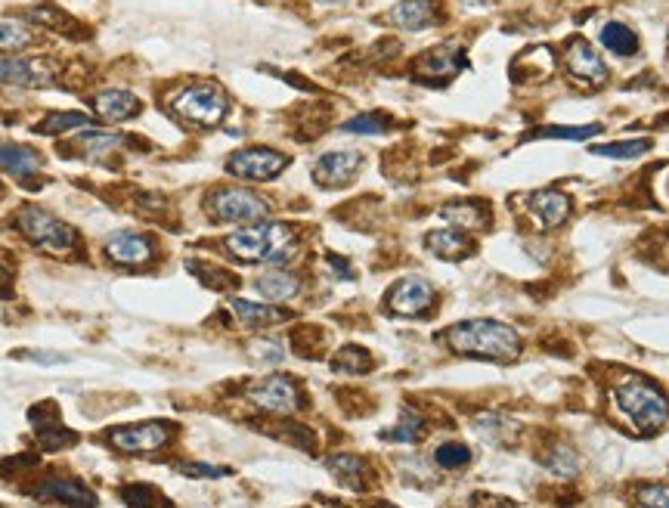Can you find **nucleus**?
<instances>
[{
    "mask_svg": "<svg viewBox=\"0 0 669 508\" xmlns=\"http://www.w3.org/2000/svg\"><path fill=\"white\" fill-rule=\"evenodd\" d=\"M446 344L456 354L481 357V360H499L512 363L521 357V338L512 326L496 323V320H465L456 323L453 329L443 332Z\"/></svg>",
    "mask_w": 669,
    "mask_h": 508,
    "instance_id": "f257e3e1",
    "label": "nucleus"
},
{
    "mask_svg": "<svg viewBox=\"0 0 669 508\" xmlns=\"http://www.w3.org/2000/svg\"><path fill=\"white\" fill-rule=\"evenodd\" d=\"M295 248V227L282 220H254L251 227L227 236V251L248 264L285 261Z\"/></svg>",
    "mask_w": 669,
    "mask_h": 508,
    "instance_id": "f03ea898",
    "label": "nucleus"
},
{
    "mask_svg": "<svg viewBox=\"0 0 669 508\" xmlns=\"http://www.w3.org/2000/svg\"><path fill=\"white\" fill-rule=\"evenodd\" d=\"M614 397H617V406L626 412V416L632 419V425L639 428L642 434L660 431L669 419L666 394L657 385H651V381L639 378V375L626 378L623 385L614 391Z\"/></svg>",
    "mask_w": 669,
    "mask_h": 508,
    "instance_id": "7ed1b4c3",
    "label": "nucleus"
},
{
    "mask_svg": "<svg viewBox=\"0 0 669 508\" xmlns=\"http://www.w3.org/2000/svg\"><path fill=\"white\" fill-rule=\"evenodd\" d=\"M16 227L25 239H31L38 248L50 251V254H59V258H66V254H75L81 239L78 233L62 224L59 217H53L50 211L38 208V205H25L16 211Z\"/></svg>",
    "mask_w": 669,
    "mask_h": 508,
    "instance_id": "20e7f679",
    "label": "nucleus"
},
{
    "mask_svg": "<svg viewBox=\"0 0 669 508\" xmlns=\"http://www.w3.org/2000/svg\"><path fill=\"white\" fill-rule=\"evenodd\" d=\"M168 106L186 124L214 127V124L223 121V115H227L230 100H227V93H223L217 84H193V87L180 90Z\"/></svg>",
    "mask_w": 669,
    "mask_h": 508,
    "instance_id": "39448f33",
    "label": "nucleus"
},
{
    "mask_svg": "<svg viewBox=\"0 0 669 508\" xmlns=\"http://www.w3.org/2000/svg\"><path fill=\"white\" fill-rule=\"evenodd\" d=\"M208 211L214 220H227V224H254L270 214V205L248 189H217L208 196Z\"/></svg>",
    "mask_w": 669,
    "mask_h": 508,
    "instance_id": "423d86ee",
    "label": "nucleus"
},
{
    "mask_svg": "<svg viewBox=\"0 0 669 508\" xmlns=\"http://www.w3.org/2000/svg\"><path fill=\"white\" fill-rule=\"evenodd\" d=\"M248 400L264 412H279V416H285V412H298L304 403L298 381L289 375H267L264 381L248 388Z\"/></svg>",
    "mask_w": 669,
    "mask_h": 508,
    "instance_id": "0eeeda50",
    "label": "nucleus"
},
{
    "mask_svg": "<svg viewBox=\"0 0 669 508\" xmlns=\"http://www.w3.org/2000/svg\"><path fill=\"white\" fill-rule=\"evenodd\" d=\"M289 165V155H282L276 149H264V146H254V149H236L230 158H227V171L242 177V180H273L276 174L285 171Z\"/></svg>",
    "mask_w": 669,
    "mask_h": 508,
    "instance_id": "6e6552de",
    "label": "nucleus"
},
{
    "mask_svg": "<svg viewBox=\"0 0 669 508\" xmlns=\"http://www.w3.org/2000/svg\"><path fill=\"white\" fill-rule=\"evenodd\" d=\"M56 66L50 59H25V56H0V84L13 87H53Z\"/></svg>",
    "mask_w": 669,
    "mask_h": 508,
    "instance_id": "1a4fd4ad",
    "label": "nucleus"
},
{
    "mask_svg": "<svg viewBox=\"0 0 669 508\" xmlns=\"http://www.w3.org/2000/svg\"><path fill=\"white\" fill-rule=\"evenodd\" d=\"M171 434H174V425L168 422H143V425H124V428L109 431V440L121 453H152V450H162L171 440Z\"/></svg>",
    "mask_w": 669,
    "mask_h": 508,
    "instance_id": "9d476101",
    "label": "nucleus"
},
{
    "mask_svg": "<svg viewBox=\"0 0 669 508\" xmlns=\"http://www.w3.org/2000/svg\"><path fill=\"white\" fill-rule=\"evenodd\" d=\"M431 304H434V285L422 276L400 279L388 295V307L397 316H422L425 310H431Z\"/></svg>",
    "mask_w": 669,
    "mask_h": 508,
    "instance_id": "9b49d317",
    "label": "nucleus"
},
{
    "mask_svg": "<svg viewBox=\"0 0 669 508\" xmlns=\"http://www.w3.org/2000/svg\"><path fill=\"white\" fill-rule=\"evenodd\" d=\"M152 254H155L152 239L143 233H134V230H121V233L109 236V242H106V258L127 270L146 267L152 261Z\"/></svg>",
    "mask_w": 669,
    "mask_h": 508,
    "instance_id": "f8f14e48",
    "label": "nucleus"
},
{
    "mask_svg": "<svg viewBox=\"0 0 669 508\" xmlns=\"http://www.w3.org/2000/svg\"><path fill=\"white\" fill-rule=\"evenodd\" d=\"M28 419H31V425H35L38 440H41V447H44V450H62V447H72V443H78V434L69 431L66 425L59 422L53 403L31 406Z\"/></svg>",
    "mask_w": 669,
    "mask_h": 508,
    "instance_id": "ddd939ff",
    "label": "nucleus"
},
{
    "mask_svg": "<svg viewBox=\"0 0 669 508\" xmlns=\"http://www.w3.org/2000/svg\"><path fill=\"white\" fill-rule=\"evenodd\" d=\"M360 162V152H326L323 158H316L313 180L320 186H344L354 180Z\"/></svg>",
    "mask_w": 669,
    "mask_h": 508,
    "instance_id": "4468645a",
    "label": "nucleus"
},
{
    "mask_svg": "<svg viewBox=\"0 0 669 508\" xmlns=\"http://www.w3.org/2000/svg\"><path fill=\"white\" fill-rule=\"evenodd\" d=\"M412 69H416L419 78L437 84L443 78H450L453 72L465 69V56H462L459 47H434V50L422 53L416 62H412Z\"/></svg>",
    "mask_w": 669,
    "mask_h": 508,
    "instance_id": "2eb2a0df",
    "label": "nucleus"
},
{
    "mask_svg": "<svg viewBox=\"0 0 669 508\" xmlns=\"http://www.w3.org/2000/svg\"><path fill=\"white\" fill-rule=\"evenodd\" d=\"M567 69L577 75V78L592 81V84H604V81H608V66H604V59L583 38H573L567 44Z\"/></svg>",
    "mask_w": 669,
    "mask_h": 508,
    "instance_id": "dca6fc26",
    "label": "nucleus"
},
{
    "mask_svg": "<svg viewBox=\"0 0 669 508\" xmlns=\"http://www.w3.org/2000/svg\"><path fill=\"white\" fill-rule=\"evenodd\" d=\"M388 22L403 31H425L437 22V0H400L388 10Z\"/></svg>",
    "mask_w": 669,
    "mask_h": 508,
    "instance_id": "f3484780",
    "label": "nucleus"
},
{
    "mask_svg": "<svg viewBox=\"0 0 669 508\" xmlns=\"http://www.w3.org/2000/svg\"><path fill=\"white\" fill-rule=\"evenodd\" d=\"M90 103H93V112L106 121H127L143 112V100L131 90H103Z\"/></svg>",
    "mask_w": 669,
    "mask_h": 508,
    "instance_id": "a211bd4d",
    "label": "nucleus"
},
{
    "mask_svg": "<svg viewBox=\"0 0 669 508\" xmlns=\"http://www.w3.org/2000/svg\"><path fill=\"white\" fill-rule=\"evenodd\" d=\"M0 168L13 174L16 180L28 183V177H35L44 168V158L38 149L19 146V143H0Z\"/></svg>",
    "mask_w": 669,
    "mask_h": 508,
    "instance_id": "6ab92c4d",
    "label": "nucleus"
},
{
    "mask_svg": "<svg viewBox=\"0 0 669 508\" xmlns=\"http://www.w3.org/2000/svg\"><path fill=\"white\" fill-rule=\"evenodd\" d=\"M527 208L539 224L555 230V227L564 224L567 214H570V196L558 193V189H539V193L527 202Z\"/></svg>",
    "mask_w": 669,
    "mask_h": 508,
    "instance_id": "aec40b11",
    "label": "nucleus"
},
{
    "mask_svg": "<svg viewBox=\"0 0 669 508\" xmlns=\"http://www.w3.org/2000/svg\"><path fill=\"white\" fill-rule=\"evenodd\" d=\"M38 499L44 502H66V505H97V496H93L84 484L78 481H66V478H47L38 490Z\"/></svg>",
    "mask_w": 669,
    "mask_h": 508,
    "instance_id": "412c9836",
    "label": "nucleus"
},
{
    "mask_svg": "<svg viewBox=\"0 0 669 508\" xmlns=\"http://www.w3.org/2000/svg\"><path fill=\"white\" fill-rule=\"evenodd\" d=\"M425 245L443 261H465L468 254H474V242L459 230H434L425 236Z\"/></svg>",
    "mask_w": 669,
    "mask_h": 508,
    "instance_id": "4be33fe9",
    "label": "nucleus"
},
{
    "mask_svg": "<svg viewBox=\"0 0 669 508\" xmlns=\"http://www.w3.org/2000/svg\"><path fill=\"white\" fill-rule=\"evenodd\" d=\"M326 465H329V471L335 474V481H338L341 487L354 490V493H363V490H366V484H369V465H366L360 456H347V453H341V456H332Z\"/></svg>",
    "mask_w": 669,
    "mask_h": 508,
    "instance_id": "5701e85b",
    "label": "nucleus"
},
{
    "mask_svg": "<svg viewBox=\"0 0 669 508\" xmlns=\"http://www.w3.org/2000/svg\"><path fill=\"white\" fill-rule=\"evenodd\" d=\"M233 313L239 316L242 326H251V329H264V326H276L289 320V310L273 307V304H251L242 298L233 301Z\"/></svg>",
    "mask_w": 669,
    "mask_h": 508,
    "instance_id": "b1692460",
    "label": "nucleus"
},
{
    "mask_svg": "<svg viewBox=\"0 0 669 508\" xmlns=\"http://www.w3.org/2000/svg\"><path fill=\"white\" fill-rule=\"evenodd\" d=\"M258 292L267 298V301H289V298H295L298 292H301V279L298 276H292V273H285V270H270V273H264V276H258Z\"/></svg>",
    "mask_w": 669,
    "mask_h": 508,
    "instance_id": "393cba45",
    "label": "nucleus"
},
{
    "mask_svg": "<svg viewBox=\"0 0 669 508\" xmlns=\"http://www.w3.org/2000/svg\"><path fill=\"white\" fill-rule=\"evenodd\" d=\"M440 214L450 220V224L465 227V230H481L490 224V208L481 202H453V205L440 208Z\"/></svg>",
    "mask_w": 669,
    "mask_h": 508,
    "instance_id": "a878e982",
    "label": "nucleus"
},
{
    "mask_svg": "<svg viewBox=\"0 0 669 508\" xmlns=\"http://www.w3.org/2000/svg\"><path fill=\"white\" fill-rule=\"evenodd\" d=\"M601 47L617 56H635L639 53V35L623 22H608L601 28Z\"/></svg>",
    "mask_w": 669,
    "mask_h": 508,
    "instance_id": "bb28decb",
    "label": "nucleus"
},
{
    "mask_svg": "<svg viewBox=\"0 0 669 508\" xmlns=\"http://www.w3.org/2000/svg\"><path fill=\"white\" fill-rule=\"evenodd\" d=\"M35 44V28L22 19H0V53H19Z\"/></svg>",
    "mask_w": 669,
    "mask_h": 508,
    "instance_id": "cd10ccee",
    "label": "nucleus"
},
{
    "mask_svg": "<svg viewBox=\"0 0 669 508\" xmlns=\"http://www.w3.org/2000/svg\"><path fill=\"white\" fill-rule=\"evenodd\" d=\"M93 118H87L84 112H50L44 121L35 124V134H44V137H53V134H66V131H75V127H87Z\"/></svg>",
    "mask_w": 669,
    "mask_h": 508,
    "instance_id": "c85d7f7f",
    "label": "nucleus"
},
{
    "mask_svg": "<svg viewBox=\"0 0 669 508\" xmlns=\"http://www.w3.org/2000/svg\"><path fill=\"white\" fill-rule=\"evenodd\" d=\"M422 434H425V419L419 416V412L403 409V412H400V422H397L391 431L381 434V437L391 440V443H416Z\"/></svg>",
    "mask_w": 669,
    "mask_h": 508,
    "instance_id": "c756f323",
    "label": "nucleus"
},
{
    "mask_svg": "<svg viewBox=\"0 0 669 508\" xmlns=\"http://www.w3.org/2000/svg\"><path fill=\"white\" fill-rule=\"evenodd\" d=\"M332 369H335V372L360 375V372H369V369H372V357L363 351V347H357V344H347V347H341V351L335 354Z\"/></svg>",
    "mask_w": 669,
    "mask_h": 508,
    "instance_id": "7c9ffc66",
    "label": "nucleus"
},
{
    "mask_svg": "<svg viewBox=\"0 0 669 508\" xmlns=\"http://www.w3.org/2000/svg\"><path fill=\"white\" fill-rule=\"evenodd\" d=\"M434 462L443 468V471H462L468 462H471V450L459 440H446L434 450Z\"/></svg>",
    "mask_w": 669,
    "mask_h": 508,
    "instance_id": "2f4dec72",
    "label": "nucleus"
},
{
    "mask_svg": "<svg viewBox=\"0 0 669 508\" xmlns=\"http://www.w3.org/2000/svg\"><path fill=\"white\" fill-rule=\"evenodd\" d=\"M651 140L639 137V140H620V143H608V146H592V155H604V158H639L645 152H651Z\"/></svg>",
    "mask_w": 669,
    "mask_h": 508,
    "instance_id": "473e14b6",
    "label": "nucleus"
},
{
    "mask_svg": "<svg viewBox=\"0 0 669 508\" xmlns=\"http://www.w3.org/2000/svg\"><path fill=\"white\" fill-rule=\"evenodd\" d=\"M391 127V118L385 112H366L341 124V131L347 134H385Z\"/></svg>",
    "mask_w": 669,
    "mask_h": 508,
    "instance_id": "72a5a7b5",
    "label": "nucleus"
},
{
    "mask_svg": "<svg viewBox=\"0 0 669 508\" xmlns=\"http://www.w3.org/2000/svg\"><path fill=\"white\" fill-rule=\"evenodd\" d=\"M601 131V124H586V127H539L530 137H549V140H589Z\"/></svg>",
    "mask_w": 669,
    "mask_h": 508,
    "instance_id": "f704fd0d",
    "label": "nucleus"
},
{
    "mask_svg": "<svg viewBox=\"0 0 669 508\" xmlns=\"http://www.w3.org/2000/svg\"><path fill=\"white\" fill-rule=\"evenodd\" d=\"M189 270H193L208 289H214V292H227V289H236V276L233 273H227V270H208V264H189Z\"/></svg>",
    "mask_w": 669,
    "mask_h": 508,
    "instance_id": "c9c22d12",
    "label": "nucleus"
},
{
    "mask_svg": "<svg viewBox=\"0 0 669 508\" xmlns=\"http://www.w3.org/2000/svg\"><path fill=\"white\" fill-rule=\"evenodd\" d=\"M78 143V149L81 152H87V155H103L106 149H118L121 143H127V137H118V134H87V137H81V140H75Z\"/></svg>",
    "mask_w": 669,
    "mask_h": 508,
    "instance_id": "e433bc0d",
    "label": "nucleus"
},
{
    "mask_svg": "<svg viewBox=\"0 0 669 508\" xmlns=\"http://www.w3.org/2000/svg\"><path fill=\"white\" fill-rule=\"evenodd\" d=\"M121 499L127 502V505H168L162 496H155L152 493V487H140V484H134V487H124V493H121Z\"/></svg>",
    "mask_w": 669,
    "mask_h": 508,
    "instance_id": "4c0bfd02",
    "label": "nucleus"
},
{
    "mask_svg": "<svg viewBox=\"0 0 669 508\" xmlns=\"http://www.w3.org/2000/svg\"><path fill=\"white\" fill-rule=\"evenodd\" d=\"M639 502L642 505H657V508H669V484H648L639 490Z\"/></svg>",
    "mask_w": 669,
    "mask_h": 508,
    "instance_id": "58836bf2",
    "label": "nucleus"
},
{
    "mask_svg": "<svg viewBox=\"0 0 669 508\" xmlns=\"http://www.w3.org/2000/svg\"><path fill=\"white\" fill-rule=\"evenodd\" d=\"M183 474H189V478H223V474H230L227 468H208L202 462H189V465H180Z\"/></svg>",
    "mask_w": 669,
    "mask_h": 508,
    "instance_id": "ea45409f",
    "label": "nucleus"
},
{
    "mask_svg": "<svg viewBox=\"0 0 669 508\" xmlns=\"http://www.w3.org/2000/svg\"><path fill=\"white\" fill-rule=\"evenodd\" d=\"M552 468L558 471V474H577V456H573L570 450H558V456L552 459Z\"/></svg>",
    "mask_w": 669,
    "mask_h": 508,
    "instance_id": "a19ab883",
    "label": "nucleus"
},
{
    "mask_svg": "<svg viewBox=\"0 0 669 508\" xmlns=\"http://www.w3.org/2000/svg\"><path fill=\"white\" fill-rule=\"evenodd\" d=\"M0 295H10V273L0 267Z\"/></svg>",
    "mask_w": 669,
    "mask_h": 508,
    "instance_id": "79ce46f5",
    "label": "nucleus"
},
{
    "mask_svg": "<svg viewBox=\"0 0 669 508\" xmlns=\"http://www.w3.org/2000/svg\"><path fill=\"white\" fill-rule=\"evenodd\" d=\"M329 261L335 264V273H341V276H350V270H347V261L335 258V254H329Z\"/></svg>",
    "mask_w": 669,
    "mask_h": 508,
    "instance_id": "37998d69",
    "label": "nucleus"
},
{
    "mask_svg": "<svg viewBox=\"0 0 669 508\" xmlns=\"http://www.w3.org/2000/svg\"><path fill=\"white\" fill-rule=\"evenodd\" d=\"M320 4H329V7H338V4H347V0H320Z\"/></svg>",
    "mask_w": 669,
    "mask_h": 508,
    "instance_id": "c03bdc74",
    "label": "nucleus"
},
{
    "mask_svg": "<svg viewBox=\"0 0 669 508\" xmlns=\"http://www.w3.org/2000/svg\"><path fill=\"white\" fill-rule=\"evenodd\" d=\"M465 4H481V0H465Z\"/></svg>",
    "mask_w": 669,
    "mask_h": 508,
    "instance_id": "a18cd8bd",
    "label": "nucleus"
},
{
    "mask_svg": "<svg viewBox=\"0 0 669 508\" xmlns=\"http://www.w3.org/2000/svg\"><path fill=\"white\" fill-rule=\"evenodd\" d=\"M0 196H4V186H0Z\"/></svg>",
    "mask_w": 669,
    "mask_h": 508,
    "instance_id": "49530a36",
    "label": "nucleus"
}]
</instances>
